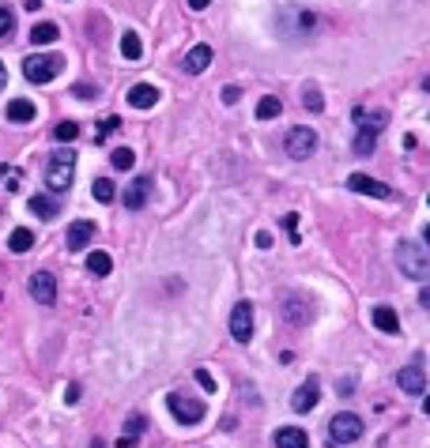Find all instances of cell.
<instances>
[{
    "label": "cell",
    "instance_id": "35",
    "mask_svg": "<svg viewBox=\"0 0 430 448\" xmlns=\"http://www.w3.org/2000/svg\"><path fill=\"white\" fill-rule=\"evenodd\" d=\"M196 385H200L204 392H215V380H212L208 369H196Z\"/></svg>",
    "mask_w": 430,
    "mask_h": 448
},
{
    "label": "cell",
    "instance_id": "27",
    "mask_svg": "<svg viewBox=\"0 0 430 448\" xmlns=\"http://www.w3.org/2000/svg\"><path fill=\"white\" fill-rule=\"evenodd\" d=\"M91 192H95V200H98V203H114L117 185L110 181V177H98V181H95V189H91Z\"/></svg>",
    "mask_w": 430,
    "mask_h": 448
},
{
    "label": "cell",
    "instance_id": "2",
    "mask_svg": "<svg viewBox=\"0 0 430 448\" xmlns=\"http://www.w3.org/2000/svg\"><path fill=\"white\" fill-rule=\"evenodd\" d=\"M72 177H76V155L72 151H53L50 162H45V185L53 192H68Z\"/></svg>",
    "mask_w": 430,
    "mask_h": 448
},
{
    "label": "cell",
    "instance_id": "9",
    "mask_svg": "<svg viewBox=\"0 0 430 448\" xmlns=\"http://www.w3.org/2000/svg\"><path fill=\"white\" fill-rule=\"evenodd\" d=\"M348 189L359 192V196H378V200H389V196H392L389 185L385 181H373L370 173H351L348 177Z\"/></svg>",
    "mask_w": 430,
    "mask_h": 448
},
{
    "label": "cell",
    "instance_id": "28",
    "mask_svg": "<svg viewBox=\"0 0 430 448\" xmlns=\"http://www.w3.org/2000/svg\"><path fill=\"white\" fill-rule=\"evenodd\" d=\"M110 162H114V170H133V162H136L133 147H117V151L110 155Z\"/></svg>",
    "mask_w": 430,
    "mask_h": 448
},
{
    "label": "cell",
    "instance_id": "3",
    "mask_svg": "<svg viewBox=\"0 0 430 448\" xmlns=\"http://www.w3.org/2000/svg\"><path fill=\"white\" fill-rule=\"evenodd\" d=\"M61 68H64V61L57 53H34V57L23 61V76L31 83H53L61 76Z\"/></svg>",
    "mask_w": 430,
    "mask_h": 448
},
{
    "label": "cell",
    "instance_id": "15",
    "mask_svg": "<svg viewBox=\"0 0 430 448\" xmlns=\"http://www.w3.org/2000/svg\"><path fill=\"white\" fill-rule=\"evenodd\" d=\"M276 448H310V437L298 426H279L276 429Z\"/></svg>",
    "mask_w": 430,
    "mask_h": 448
},
{
    "label": "cell",
    "instance_id": "20",
    "mask_svg": "<svg viewBox=\"0 0 430 448\" xmlns=\"http://www.w3.org/2000/svg\"><path fill=\"white\" fill-rule=\"evenodd\" d=\"M373 147H378V128L359 125V136H355V155L366 158V155H373Z\"/></svg>",
    "mask_w": 430,
    "mask_h": 448
},
{
    "label": "cell",
    "instance_id": "30",
    "mask_svg": "<svg viewBox=\"0 0 430 448\" xmlns=\"http://www.w3.org/2000/svg\"><path fill=\"white\" fill-rule=\"evenodd\" d=\"M12 31H15V15L8 4H0V38H12Z\"/></svg>",
    "mask_w": 430,
    "mask_h": 448
},
{
    "label": "cell",
    "instance_id": "8",
    "mask_svg": "<svg viewBox=\"0 0 430 448\" xmlns=\"http://www.w3.org/2000/svg\"><path fill=\"white\" fill-rule=\"evenodd\" d=\"M230 335L238 343H249V335H253V305L249 302L235 305V313H230Z\"/></svg>",
    "mask_w": 430,
    "mask_h": 448
},
{
    "label": "cell",
    "instance_id": "19",
    "mask_svg": "<svg viewBox=\"0 0 430 448\" xmlns=\"http://www.w3.org/2000/svg\"><path fill=\"white\" fill-rule=\"evenodd\" d=\"M34 102L31 98H12L8 102V121H15V125H27V121H34Z\"/></svg>",
    "mask_w": 430,
    "mask_h": 448
},
{
    "label": "cell",
    "instance_id": "4",
    "mask_svg": "<svg viewBox=\"0 0 430 448\" xmlns=\"http://www.w3.org/2000/svg\"><path fill=\"white\" fill-rule=\"evenodd\" d=\"M362 429H366V422H362L359 415H351V410H340V415L329 422V441L332 445H355L362 437Z\"/></svg>",
    "mask_w": 430,
    "mask_h": 448
},
{
    "label": "cell",
    "instance_id": "11",
    "mask_svg": "<svg viewBox=\"0 0 430 448\" xmlns=\"http://www.w3.org/2000/svg\"><path fill=\"white\" fill-rule=\"evenodd\" d=\"M317 399H321V380L310 377V380H302V385H298V392L291 396V407L298 410V415H306V410L317 407Z\"/></svg>",
    "mask_w": 430,
    "mask_h": 448
},
{
    "label": "cell",
    "instance_id": "38",
    "mask_svg": "<svg viewBox=\"0 0 430 448\" xmlns=\"http://www.w3.org/2000/svg\"><path fill=\"white\" fill-rule=\"evenodd\" d=\"M76 399H80V385H68L64 388V403H76Z\"/></svg>",
    "mask_w": 430,
    "mask_h": 448
},
{
    "label": "cell",
    "instance_id": "41",
    "mask_svg": "<svg viewBox=\"0 0 430 448\" xmlns=\"http://www.w3.org/2000/svg\"><path fill=\"white\" fill-rule=\"evenodd\" d=\"M8 87V68H4V61H0V91Z\"/></svg>",
    "mask_w": 430,
    "mask_h": 448
},
{
    "label": "cell",
    "instance_id": "39",
    "mask_svg": "<svg viewBox=\"0 0 430 448\" xmlns=\"http://www.w3.org/2000/svg\"><path fill=\"white\" fill-rule=\"evenodd\" d=\"M257 245L268 249V245H272V234H268V230H260V234H257Z\"/></svg>",
    "mask_w": 430,
    "mask_h": 448
},
{
    "label": "cell",
    "instance_id": "10",
    "mask_svg": "<svg viewBox=\"0 0 430 448\" xmlns=\"http://www.w3.org/2000/svg\"><path fill=\"white\" fill-rule=\"evenodd\" d=\"M31 298L38 305H53L57 302V279H53L50 272H34L31 275Z\"/></svg>",
    "mask_w": 430,
    "mask_h": 448
},
{
    "label": "cell",
    "instance_id": "26",
    "mask_svg": "<svg viewBox=\"0 0 430 448\" xmlns=\"http://www.w3.org/2000/svg\"><path fill=\"white\" fill-rule=\"evenodd\" d=\"M279 109H283V102H279V98H272V95L260 98L257 102V121H272V117H279Z\"/></svg>",
    "mask_w": 430,
    "mask_h": 448
},
{
    "label": "cell",
    "instance_id": "40",
    "mask_svg": "<svg viewBox=\"0 0 430 448\" xmlns=\"http://www.w3.org/2000/svg\"><path fill=\"white\" fill-rule=\"evenodd\" d=\"M208 4H212V0H189V12H204Z\"/></svg>",
    "mask_w": 430,
    "mask_h": 448
},
{
    "label": "cell",
    "instance_id": "6",
    "mask_svg": "<svg viewBox=\"0 0 430 448\" xmlns=\"http://www.w3.org/2000/svg\"><path fill=\"white\" fill-rule=\"evenodd\" d=\"M283 147H287V155H291V158H310L317 151V132H313V128H306V125H298V128L287 132Z\"/></svg>",
    "mask_w": 430,
    "mask_h": 448
},
{
    "label": "cell",
    "instance_id": "22",
    "mask_svg": "<svg viewBox=\"0 0 430 448\" xmlns=\"http://www.w3.org/2000/svg\"><path fill=\"white\" fill-rule=\"evenodd\" d=\"M8 249H12V253H31V249H34V234H31L27 226L12 230V238H8Z\"/></svg>",
    "mask_w": 430,
    "mask_h": 448
},
{
    "label": "cell",
    "instance_id": "18",
    "mask_svg": "<svg viewBox=\"0 0 430 448\" xmlns=\"http://www.w3.org/2000/svg\"><path fill=\"white\" fill-rule=\"evenodd\" d=\"M208 64H212V45H193L185 53V72H193V76H200Z\"/></svg>",
    "mask_w": 430,
    "mask_h": 448
},
{
    "label": "cell",
    "instance_id": "13",
    "mask_svg": "<svg viewBox=\"0 0 430 448\" xmlns=\"http://www.w3.org/2000/svg\"><path fill=\"white\" fill-rule=\"evenodd\" d=\"M147 200H151V177H136V181L125 189V208L128 211H140Z\"/></svg>",
    "mask_w": 430,
    "mask_h": 448
},
{
    "label": "cell",
    "instance_id": "7",
    "mask_svg": "<svg viewBox=\"0 0 430 448\" xmlns=\"http://www.w3.org/2000/svg\"><path fill=\"white\" fill-rule=\"evenodd\" d=\"M283 320L287 324H310L313 320V302L302 294H287L283 298Z\"/></svg>",
    "mask_w": 430,
    "mask_h": 448
},
{
    "label": "cell",
    "instance_id": "21",
    "mask_svg": "<svg viewBox=\"0 0 430 448\" xmlns=\"http://www.w3.org/2000/svg\"><path fill=\"white\" fill-rule=\"evenodd\" d=\"M31 211L38 215V219H57V200L53 196H31Z\"/></svg>",
    "mask_w": 430,
    "mask_h": 448
},
{
    "label": "cell",
    "instance_id": "14",
    "mask_svg": "<svg viewBox=\"0 0 430 448\" xmlns=\"http://www.w3.org/2000/svg\"><path fill=\"white\" fill-rule=\"evenodd\" d=\"M396 385L404 388L408 396H423V392H427V373L419 369V366H408V369H400Z\"/></svg>",
    "mask_w": 430,
    "mask_h": 448
},
{
    "label": "cell",
    "instance_id": "32",
    "mask_svg": "<svg viewBox=\"0 0 430 448\" xmlns=\"http://www.w3.org/2000/svg\"><path fill=\"white\" fill-rule=\"evenodd\" d=\"M283 230H287V238H291L295 245H298V215H295V211L283 215Z\"/></svg>",
    "mask_w": 430,
    "mask_h": 448
},
{
    "label": "cell",
    "instance_id": "5",
    "mask_svg": "<svg viewBox=\"0 0 430 448\" xmlns=\"http://www.w3.org/2000/svg\"><path fill=\"white\" fill-rule=\"evenodd\" d=\"M166 407H170V415H174L181 426H196V422H204V415H208L200 399H185V396H177V392H170V396H166Z\"/></svg>",
    "mask_w": 430,
    "mask_h": 448
},
{
    "label": "cell",
    "instance_id": "33",
    "mask_svg": "<svg viewBox=\"0 0 430 448\" xmlns=\"http://www.w3.org/2000/svg\"><path fill=\"white\" fill-rule=\"evenodd\" d=\"M125 429H128V441H136V437H140V429H144V415H133V418L125 422Z\"/></svg>",
    "mask_w": 430,
    "mask_h": 448
},
{
    "label": "cell",
    "instance_id": "37",
    "mask_svg": "<svg viewBox=\"0 0 430 448\" xmlns=\"http://www.w3.org/2000/svg\"><path fill=\"white\" fill-rule=\"evenodd\" d=\"M238 98H242V91H238V87H223V102H227V106H235Z\"/></svg>",
    "mask_w": 430,
    "mask_h": 448
},
{
    "label": "cell",
    "instance_id": "17",
    "mask_svg": "<svg viewBox=\"0 0 430 448\" xmlns=\"http://www.w3.org/2000/svg\"><path fill=\"white\" fill-rule=\"evenodd\" d=\"M158 102V91L151 87V83H136V87H128V106L136 109H151Z\"/></svg>",
    "mask_w": 430,
    "mask_h": 448
},
{
    "label": "cell",
    "instance_id": "34",
    "mask_svg": "<svg viewBox=\"0 0 430 448\" xmlns=\"http://www.w3.org/2000/svg\"><path fill=\"white\" fill-rule=\"evenodd\" d=\"M117 125H121L117 117H106V121H102V125H98V144H102V139H106L110 132H117Z\"/></svg>",
    "mask_w": 430,
    "mask_h": 448
},
{
    "label": "cell",
    "instance_id": "25",
    "mask_svg": "<svg viewBox=\"0 0 430 448\" xmlns=\"http://www.w3.org/2000/svg\"><path fill=\"white\" fill-rule=\"evenodd\" d=\"M31 42H34V45H50V42H57V23H34Z\"/></svg>",
    "mask_w": 430,
    "mask_h": 448
},
{
    "label": "cell",
    "instance_id": "1",
    "mask_svg": "<svg viewBox=\"0 0 430 448\" xmlns=\"http://www.w3.org/2000/svg\"><path fill=\"white\" fill-rule=\"evenodd\" d=\"M396 264H400V272H404L408 279L427 283V275H430V249H423L419 241H400V245H396Z\"/></svg>",
    "mask_w": 430,
    "mask_h": 448
},
{
    "label": "cell",
    "instance_id": "23",
    "mask_svg": "<svg viewBox=\"0 0 430 448\" xmlns=\"http://www.w3.org/2000/svg\"><path fill=\"white\" fill-rule=\"evenodd\" d=\"M87 272L102 279V275H110V272H114V260H110L106 253H102V249H95V253L87 256Z\"/></svg>",
    "mask_w": 430,
    "mask_h": 448
},
{
    "label": "cell",
    "instance_id": "24",
    "mask_svg": "<svg viewBox=\"0 0 430 448\" xmlns=\"http://www.w3.org/2000/svg\"><path fill=\"white\" fill-rule=\"evenodd\" d=\"M121 53H125L128 61H140V57H144V45H140V34H133V31H125V34H121Z\"/></svg>",
    "mask_w": 430,
    "mask_h": 448
},
{
    "label": "cell",
    "instance_id": "16",
    "mask_svg": "<svg viewBox=\"0 0 430 448\" xmlns=\"http://www.w3.org/2000/svg\"><path fill=\"white\" fill-rule=\"evenodd\" d=\"M373 328L385 332V335H396L400 332V316L392 305H373Z\"/></svg>",
    "mask_w": 430,
    "mask_h": 448
},
{
    "label": "cell",
    "instance_id": "29",
    "mask_svg": "<svg viewBox=\"0 0 430 448\" xmlns=\"http://www.w3.org/2000/svg\"><path fill=\"white\" fill-rule=\"evenodd\" d=\"M53 136H57L61 144H72V139L80 136V125H76V121H61V125L53 128Z\"/></svg>",
    "mask_w": 430,
    "mask_h": 448
},
{
    "label": "cell",
    "instance_id": "36",
    "mask_svg": "<svg viewBox=\"0 0 430 448\" xmlns=\"http://www.w3.org/2000/svg\"><path fill=\"white\" fill-rule=\"evenodd\" d=\"M72 95L87 102V98H95V87H91V83H76V87H72Z\"/></svg>",
    "mask_w": 430,
    "mask_h": 448
},
{
    "label": "cell",
    "instance_id": "12",
    "mask_svg": "<svg viewBox=\"0 0 430 448\" xmlns=\"http://www.w3.org/2000/svg\"><path fill=\"white\" fill-rule=\"evenodd\" d=\"M91 238H95V222H91V219H76L68 226V234H64V245H68V253H80V249L91 245Z\"/></svg>",
    "mask_w": 430,
    "mask_h": 448
},
{
    "label": "cell",
    "instance_id": "31",
    "mask_svg": "<svg viewBox=\"0 0 430 448\" xmlns=\"http://www.w3.org/2000/svg\"><path fill=\"white\" fill-rule=\"evenodd\" d=\"M306 109H313V114H321V109H325V102H321V95H317V87H306Z\"/></svg>",
    "mask_w": 430,
    "mask_h": 448
}]
</instances>
